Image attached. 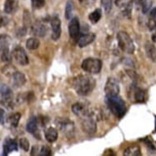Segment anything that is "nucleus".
<instances>
[{"label": "nucleus", "mask_w": 156, "mask_h": 156, "mask_svg": "<svg viewBox=\"0 0 156 156\" xmlns=\"http://www.w3.org/2000/svg\"><path fill=\"white\" fill-rule=\"evenodd\" d=\"M32 32L34 35L38 37H44L47 33V27L44 24L37 22L32 26Z\"/></svg>", "instance_id": "dca6fc26"}, {"label": "nucleus", "mask_w": 156, "mask_h": 156, "mask_svg": "<svg viewBox=\"0 0 156 156\" xmlns=\"http://www.w3.org/2000/svg\"><path fill=\"white\" fill-rule=\"evenodd\" d=\"M81 67L85 72L89 74H98L100 73L102 67V62L100 59L89 57L83 60Z\"/></svg>", "instance_id": "20e7f679"}, {"label": "nucleus", "mask_w": 156, "mask_h": 156, "mask_svg": "<svg viewBox=\"0 0 156 156\" xmlns=\"http://www.w3.org/2000/svg\"><path fill=\"white\" fill-rule=\"evenodd\" d=\"M119 47L123 51L128 54H133L135 51V45L133 44V39L128 34L123 31L119 32L117 34Z\"/></svg>", "instance_id": "7ed1b4c3"}, {"label": "nucleus", "mask_w": 156, "mask_h": 156, "mask_svg": "<svg viewBox=\"0 0 156 156\" xmlns=\"http://www.w3.org/2000/svg\"><path fill=\"white\" fill-rule=\"evenodd\" d=\"M7 22H8V19L4 16L2 15V13L0 12V27L5 26Z\"/></svg>", "instance_id": "72a5a7b5"}, {"label": "nucleus", "mask_w": 156, "mask_h": 156, "mask_svg": "<svg viewBox=\"0 0 156 156\" xmlns=\"http://www.w3.org/2000/svg\"><path fill=\"white\" fill-rule=\"evenodd\" d=\"M105 92L106 96H116L119 93V85L116 79L110 77L105 86Z\"/></svg>", "instance_id": "0eeeda50"}, {"label": "nucleus", "mask_w": 156, "mask_h": 156, "mask_svg": "<svg viewBox=\"0 0 156 156\" xmlns=\"http://www.w3.org/2000/svg\"><path fill=\"white\" fill-rule=\"evenodd\" d=\"M57 137H58V132L56 128L51 127V128H48L45 132V138L50 143L56 141Z\"/></svg>", "instance_id": "a211bd4d"}, {"label": "nucleus", "mask_w": 156, "mask_h": 156, "mask_svg": "<svg viewBox=\"0 0 156 156\" xmlns=\"http://www.w3.org/2000/svg\"><path fill=\"white\" fill-rule=\"evenodd\" d=\"M133 3H135L136 5L141 6V5H142V3H143V0H133Z\"/></svg>", "instance_id": "4c0bfd02"}, {"label": "nucleus", "mask_w": 156, "mask_h": 156, "mask_svg": "<svg viewBox=\"0 0 156 156\" xmlns=\"http://www.w3.org/2000/svg\"><path fill=\"white\" fill-rule=\"evenodd\" d=\"M72 111L74 112V114L78 117H80V119L86 117V116H90L92 115V112L88 108L84 105L83 103L78 102L75 103L72 105Z\"/></svg>", "instance_id": "1a4fd4ad"}, {"label": "nucleus", "mask_w": 156, "mask_h": 156, "mask_svg": "<svg viewBox=\"0 0 156 156\" xmlns=\"http://www.w3.org/2000/svg\"><path fill=\"white\" fill-rule=\"evenodd\" d=\"M80 25L79 18H72L71 21L69 23V34L70 38L74 40H76L80 36Z\"/></svg>", "instance_id": "9b49d317"}, {"label": "nucleus", "mask_w": 156, "mask_h": 156, "mask_svg": "<svg viewBox=\"0 0 156 156\" xmlns=\"http://www.w3.org/2000/svg\"><path fill=\"white\" fill-rule=\"evenodd\" d=\"M31 5L34 9H40L45 5V0H31Z\"/></svg>", "instance_id": "bb28decb"}, {"label": "nucleus", "mask_w": 156, "mask_h": 156, "mask_svg": "<svg viewBox=\"0 0 156 156\" xmlns=\"http://www.w3.org/2000/svg\"><path fill=\"white\" fill-rule=\"evenodd\" d=\"M145 91L139 87H134V99L136 102H144L145 101Z\"/></svg>", "instance_id": "4be33fe9"}, {"label": "nucleus", "mask_w": 156, "mask_h": 156, "mask_svg": "<svg viewBox=\"0 0 156 156\" xmlns=\"http://www.w3.org/2000/svg\"><path fill=\"white\" fill-rule=\"evenodd\" d=\"M113 0H101V6L105 12H110L112 8Z\"/></svg>", "instance_id": "a878e982"}, {"label": "nucleus", "mask_w": 156, "mask_h": 156, "mask_svg": "<svg viewBox=\"0 0 156 156\" xmlns=\"http://www.w3.org/2000/svg\"><path fill=\"white\" fill-rule=\"evenodd\" d=\"M146 54L150 61L152 62H156V48L151 42H146L145 44Z\"/></svg>", "instance_id": "4468645a"}, {"label": "nucleus", "mask_w": 156, "mask_h": 156, "mask_svg": "<svg viewBox=\"0 0 156 156\" xmlns=\"http://www.w3.org/2000/svg\"><path fill=\"white\" fill-rule=\"evenodd\" d=\"M101 15H102V12L100 8H97L96 10H94L92 12H91L88 16V18H89V21L92 22V24L97 23L98 21H100L101 17Z\"/></svg>", "instance_id": "412c9836"}, {"label": "nucleus", "mask_w": 156, "mask_h": 156, "mask_svg": "<svg viewBox=\"0 0 156 156\" xmlns=\"http://www.w3.org/2000/svg\"><path fill=\"white\" fill-rule=\"evenodd\" d=\"M145 143L146 144V146H148L149 148L151 149V150H153V151H155V147H154V146L153 145V143H152V142H151V141H150V140H149L148 138H146V140H145Z\"/></svg>", "instance_id": "f704fd0d"}, {"label": "nucleus", "mask_w": 156, "mask_h": 156, "mask_svg": "<svg viewBox=\"0 0 156 156\" xmlns=\"http://www.w3.org/2000/svg\"><path fill=\"white\" fill-rule=\"evenodd\" d=\"M13 56L16 62L21 66H26L29 64L28 56L26 55V51L21 47L18 46L13 50Z\"/></svg>", "instance_id": "9d476101"}, {"label": "nucleus", "mask_w": 156, "mask_h": 156, "mask_svg": "<svg viewBox=\"0 0 156 156\" xmlns=\"http://www.w3.org/2000/svg\"><path fill=\"white\" fill-rule=\"evenodd\" d=\"M26 130L30 133L34 134L38 131V119L36 117H31L26 124Z\"/></svg>", "instance_id": "aec40b11"}, {"label": "nucleus", "mask_w": 156, "mask_h": 156, "mask_svg": "<svg viewBox=\"0 0 156 156\" xmlns=\"http://www.w3.org/2000/svg\"><path fill=\"white\" fill-rule=\"evenodd\" d=\"M26 48L29 50H35L40 45V42L38 38H30L26 41Z\"/></svg>", "instance_id": "5701e85b"}, {"label": "nucleus", "mask_w": 156, "mask_h": 156, "mask_svg": "<svg viewBox=\"0 0 156 156\" xmlns=\"http://www.w3.org/2000/svg\"><path fill=\"white\" fill-rule=\"evenodd\" d=\"M155 132H156V116H155Z\"/></svg>", "instance_id": "58836bf2"}, {"label": "nucleus", "mask_w": 156, "mask_h": 156, "mask_svg": "<svg viewBox=\"0 0 156 156\" xmlns=\"http://www.w3.org/2000/svg\"><path fill=\"white\" fill-rule=\"evenodd\" d=\"M39 155L41 156H49L51 154V151L50 147L48 146H43L39 151V154H38Z\"/></svg>", "instance_id": "2f4dec72"}, {"label": "nucleus", "mask_w": 156, "mask_h": 156, "mask_svg": "<svg viewBox=\"0 0 156 156\" xmlns=\"http://www.w3.org/2000/svg\"><path fill=\"white\" fill-rule=\"evenodd\" d=\"M141 6H142V12L146 13L151 9V6H152V2L151 0H143V3Z\"/></svg>", "instance_id": "c756f323"}, {"label": "nucleus", "mask_w": 156, "mask_h": 156, "mask_svg": "<svg viewBox=\"0 0 156 156\" xmlns=\"http://www.w3.org/2000/svg\"><path fill=\"white\" fill-rule=\"evenodd\" d=\"M21 115L20 113H15V114H12V115H10V117L8 118V122L11 124V126H12L14 128L17 127L18 123H19V121L21 119Z\"/></svg>", "instance_id": "393cba45"}, {"label": "nucleus", "mask_w": 156, "mask_h": 156, "mask_svg": "<svg viewBox=\"0 0 156 156\" xmlns=\"http://www.w3.org/2000/svg\"><path fill=\"white\" fill-rule=\"evenodd\" d=\"M81 127L83 132L88 134H93L97 131V123L92 119V115L81 119Z\"/></svg>", "instance_id": "423d86ee"}, {"label": "nucleus", "mask_w": 156, "mask_h": 156, "mask_svg": "<svg viewBox=\"0 0 156 156\" xmlns=\"http://www.w3.org/2000/svg\"><path fill=\"white\" fill-rule=\"evenodd\" d=\"M74 3L72 1H68L66 5V10H65V16L68 20H70L74 12Z\"/></svg>", "instance_id": "b1692460"}, {"label": "nucleus", "mask_w": 156, "mask_h": 156, "mask_svg": "<svg viewBox=\"0 0 156 156\" xmlns=\"http://www.w3.org/2000/svg\"><path fill=\"white\" fill-rule=\"evenodd\" d=\"M18 145L16 141L12 139H6L3 143V155H8V154L12 151H18Z\"/></svg>", "instance_id": "f8f14e48"}, {"label": "nucleus", "mask_w": 156, "mask_h": 156, "mask_svg": "<svg viewBox=\"0 0 156 156\" xmlns=\"http://www.w3.org/2000/svg\"><path fill=\"white\" fill-rule=\"evenodd\" d=\"M26 82V76L21 72H15L12 74V84L16 87H22Z\"/></svg>", "instance_id": "2eb2a0df"}, {"label": "nucleus", "mask_w": 156, "mask_h": 156, "mask_svg": "<svg viewBox=\"0 0 156 156\" xmlns=\"http://www.w3.org/2000/svg\"><path fill=\"white\" fill-rule=\"evenodd\" d=\"M18 3L16 0H6L4 3V12L7 14L15 12L17 9Z\"/></svg>", "instance_id": "f3484780"}, {"label": "nucleus", "mask_w": 156, "mask_h": 156, "mask_svg": "<svg viewBox=\"0 0 156 156\" xmlns=\"http://www.w3.org/2000/svg\"><path fill=\"white\" fill-rule=\"evenodd\" d=\"M123 155L125 156H140L141 155V149L137 145L131 146L126 149L123 152Z\"/></svg>", "instance_id": "6ab92c4d"}, {"label": "nucleus", "mask_w": 156, "mask_h": 156, "mask_svg": "<svg viewBox=\"0 0 156 156\" xmlns=\"http://www.w3.org/2000/svg\"><path fill=\"white\" fill-rule=\"evenodd\" d=\"M51 38L54 41L59 39L62 34V22L60 18L56 15L53 16L51 19Z\"/></svg>", "instance_id": "6e6552de"}, {"label": "nucleus", "mask_w": 156, "mask_h": 156, "mask_svg": "<svg viewBox=\"0 0 156 156\" xmlns=\"http://www.w3.org/2000/svg\"><path fill=\"white\" fill-rule=\"evenodd\" d=\"M132 8H133V3L132 2L124 4V8L123 9V15L126 16H130L131 13H132Z\"/></svg>", "instance_id": "c85d7f7f"}, {"label": "nucleus", "mask_w": 156, "mask_h": 156, "mask_svg": "<svg viewBox=\"0 0 156 156\" xmlns=\"http://www.w3.org/2000/svg\"><path fill=\"white\" fill-rule=\"evenodd\" d=\"M19 145L20 147L25 151H28L30 149V142L26 138H21L19 141Z\"/></svg>", "instance_id": "cd10ccee"}, {"label": "nucleus", "mask_w": 156, "mask_h": 156, "mask_svg": "<svg viewBox=\"0 0 156 156\" xmlns=\"http://www.w3.org/2000/svg\"><path fill=\"white\" fill-rule=\"evenodd\" d=\"M96 38V35L93 33L86 34H83L80 36V38L78 40V44L80 48H84V47L89 45L92 44V42L94 41Z\"/></svg>", "instance_id": "ddd939ff"}, {"label": "nucleus", "mask_w": 156, "mask_h": 156, "mask_svg": "<svg viewBox=\"0 0 156 156\" xmlns=\"http://www.w3.org/2000/svg\"><path fill=\"white\" fill-rule=\"evenodd\" d=\"M6 122V113L5 110L0 107V123L4 125Z\"/></svg>", "instance_id": "473e14b6"}, {"label": "nucleus", "mask_w": 156, "mask_h": 156, "mask_svg": "<svg viewBox=\"0 0 156 156\" xmlns=\"http://www.w3.org/2000/svg\"><path fill=\"white\" fill-rule=\"evenodd\" d=\"M1 53V59L3 62H9L12 59L10 51H5L0 52Z\"/></svg>", "instance_id": "7c9ffc66"}, {"label": "nucleus", "mask_w": 156, "mask_h": 156, "mask_svg": "<svg viewBox=\"0 0 156 156\" xmlns=\"http://www.w3.org/2000/svg\"><path fill=\"white\" fill-rule=\"evenodd\" d=\"M96 86V81L89 75L81 74L75 77L73 80V87L80 96H87L93 91Z\"/></svg>", "instance_id": "f257e3e1"}, {"label": "nucleus", "mask_w": 156, "mask_h": 156, "mask_svg": "<svg viewBox=\"0 0 156 156\" xmlns=\"http://www.w3.org/2000/svg\"><path fill=\"white\" fill-rule=\"evenodd\" d=\"M150 18L156 21V8H154L150 12Z\"/></svg>", "instance_id": "c9c22d12"}, {"label": "nucleus", "mask_w": 156, "mask_h": 156, "mask_svg": "<svg viewBox=\"0 0 156 156\" xmlns=\"http://www.w3.org/2000/svg\"><path fill=\"white\" fill-rule=\"evenodd\" d=\"M105 104L115 117L123 118L126 113V104L124 101L119 95L116 96H105Z\"/></svg>", "instance_id": "f03ea898"}, {"label": "nucleus", "mask_w": 156, "mask_h": 156, "mask_svg": "<svg viewBox=\"0 0 156 156\" xmlns=\"http://www.w3.org/2000/svg\"><path fill=\"white\" fill-rule=\"evenodd\" d=\"M39 152V150H38V146H34L33 148H32V152H31V154H34V155H35L37 154L36 152Z\"/></svg>", "instance_id": "e433bc0d"}, {"label": "nucleus", "mask_w": 156, "mask_h": 156, "mask_svg": "<svg viewBox=\"0 0 156 156\" xmlns=\"http://www.w3.org/2000/svg\"><path fill=\"white\" fill-rule=\"evenodd\" d=\"M0 97L1 103L4 106L13 108V93L10 87L4 83L0 84Z\"/></svg>", "instance_id": "39448f33"}]
</instances>
